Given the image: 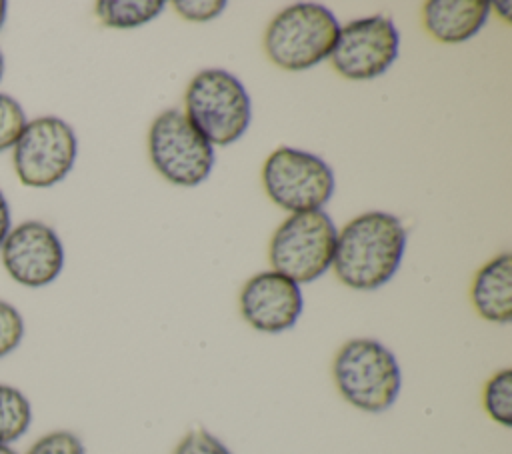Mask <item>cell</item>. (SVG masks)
<instances>
[{"label":"cell","instance_id":"e0dca14e","mask_svg":"<svg viewBox=\"0 0 512 454\" xmlns=\"http://www.w3.org/2000/svg\"><path fill=\"white\" fill-rule=\"evenodd\" d=\"M26 124L22 106L8 94L0 92V152L14 146Z\"/></svg>","mask_w":512,"mask_h":454},{"label":"cell","instance_id":"52a82bcc","mask_svg":"<svg viewBox=\"0 0 512 454\" xmlns=\"http://www.w3.org/2000/svg\"><path fill=\"white\" fill-rule=\"evenodd\" d=\"M262 184L268 198L292 212L322 210L334 192V172L316 154L280 146L262 166Z\"/></svg>","mask_w":512,"mask_h":454},{"label":"cell","instance_id":"d6986e66","mask_svg":"<svg viewBox=\"0 0 512 454\" xmlns=\"http://www.w3.org/2000/svg\"><path fill=\"white\" fill-rule=\"evenodd\" d=\"M172 454H232L224 442L204 428H194L186 432L176 444Z\"/></svg>","mask_w":512,"mask_h":454},{"label":"cell","instance_id":"ba28073f","mask_svg":"<svg viewBox=\"0 0 512 454\" xmlns=\"http://www.w3.org/2000/svg\"><path fill=\"white\" fill-rule=\"evenodd\" d=\"M76 134L56 116H40L24 124L12 146V164L18 180L30 188H48L60 182L76 160Z\"/></svg>","mask_w":512,"mask_h":454},{"label":"cell","instance_id":"4fadbf2b","mask_svg":"<svg viewBox=\"0 0 512 454\" xmlns=\"http://www.w3.org/2000/svg\"><path fill=\"white\" fill-rule=\"evenodd\" d=\"M474 310L488 322L508 324L512 320V256L502 252L486 262L474 276L470 288Z\"/></svg>","mask_w":512,"mask_h":454},{"label":"cell","instance_id":"5b68a950","mask_svg":"<svg viewBox=\"0 0 512 454\" xmlns=\"http://www.w3.org/2000/svg\"><path fill=\"white\" fill-rule=\"evenodd\" d=\"M336 234L324 210L292 214L272 234L268 250L272 270L298 286L314 282L332 264Z\"/></svg>","mask_w":512,"mask_h":454},{"label":"cell","instance_id":"8992f818","mask_svg":"<svg viewBox=\"0 0 512 454\" xmlns=\"http://www.w3.org/2000/svg\"><path fill=\"white\" fill-rule=\"evenodd\" d=\"M154 168L174 186H198L214 166V146L178 108L160 112L148 132Z\"/></svg>","mask_w":512,"mask_h":454},{"label":"cell","instance_id":"ac0fdd59","mask_svg":"<svg viewBox=\"0 0 512 454\" xmlns=\"http://www.w3.org/2000/svg\"><path fill=\"white\" fill-rule=\"evenodd\" d=\"M26 454H86L82 440L68 430H54L40 436Z\"/></svg>","mask_w":512,"mask_h":454},{"label":"cell","instance_id":"cb8c5ba5","mask_svg":"<svg viewBox=\"0 0 512 454\" xmlns=\"http://www.w3.org/2000/svg\"><path fill=\"white\" fill-rule=\"evenodd\" d=\"M6 12H8V4L4 0H0V28H2L4 20H6Z\"/></svg>","mask_w":512,"mask_h":454},{"label":"cell","instance_id":"d4e9b609","mask_svg":"<svg viewBox=\"0 0 512 454\" xmlns=\"http://www.w3.org/2000/svg\"><path fill=\"white\" fill-rule=\"evenodd\" d=\"M0 454H16L14 450H10L8 446H0Z\"/></svg>","mask_w":512,"mask_h":454},{"label":"cell","instance_id":"484cf974","mask_svg":"<svg viewBox=\"0 0 512 454\" xmlns=\"http://www.w3.org/2000/svg\"><path fill=\"white\" fill-rule=\"evenodd\" d=\"M2 72H4V58L0 54V80H2Z\"/></svg>","mask_w":512,"mask_h":454},{"label":"cell","instance_id":"ffe728a7","mask_svg":"<svg viewBox=\"0 0 512 454\" xmlns=\"http://www.w3.org/2000/svg\"><path fill=\"white\" fill-rule=\"evenodd\" d=\"M24 336V320L20 316V312L0 300V358L10 354L22 340Z\"/></svg>","mask_w":512,"mask_h":454},{"label":"cell","instance_id":"5bb4252c","mask_svg":"<svg viewBox=\"0 0 512 454\" xmlns=\"http://www.w3.org/2000/svg\"><path fill=\"white\" fill-rule=\"evenodd\" d=\"M164 6L162 0H100L94 12L108 28H138L154 20Z\"/></svg>","mask_w":512,"mask_h":454},{"label":"cell","instance_id":"30bf717a","mask_svg":"<svg viewBox=\"0 0 512 454\" xmlns=\"http://www.w3.org/2000/svg\"><path fill=\"white\" fill-rule=\"evenodd\" d=\"M0 252L10 278L30 288L54 282L64 266V248L58 234L38 220H26L12 228Z\"/></svg>","mask_w":512,"mask_h":454},{"label":"cell","instance_id":"8fae6325","mask_svg":"<svg viewBox=\"0 0 512 454\" xmlns=\"http://www.w3.org/2000/svg\"><path fill=\"white\" fill-rule=\"evenodd\" d=\"M304 308L300 286L274 272H260L246 280L240 290V314L258 332L280 334L290 330Z\"/></svg>","mask_w":512,"mask_h":454},{"label":"cell","instance_id":"7c38bea8","mask_svg":"<svg viewBox=\"0 0 512 454\" xmlns=\"http://www.w3.org/2000/svg\"><path fill=\"white\" fill-rule=\"evenodd\" d=\"M490 14L486 0H430L422 6L426 32L444 44H460L480 32Z\"/></svg>","mask_w":512,"mask_h":454},{"label":"cell","instance_id":"7a4b0ae2","mask_svg":"<svg viewBox=\"0 0 512 454\" xmlns=\"http://www.w3.org/2000/svg\"><path fill=\"white\" fill-rule=\"evenodd\" d=\"M332 378L348 404L370 414L388 410L402 388L396 356L374 338L344 342L334 356Z\"/></svg>","mask_w":512,"mask_h":454},{"label":"cell","instance_id":"603a6c76","mask_svg":"<svg viewBox=\"0 0 512 454\" xmlns=\"http://www.w3.org/2000/svg\"><path fill=\"white\" fill-rule=\"evenodd\" d=\"M496 8L498 10V14L502 16V20H510V8H512V2H494V4H490V8Z\"/></svg>","mask_w":512,"mask_h":454},{"label":"cell","instance_id":"6da1fadb","mask_svg":"<svg viewBox=\"0 0 512 454\" xmlns=\"http://www.w3.org/2000/svg\"><path fill=\"white\" fill-rule=\"evenodd\" d=\"M406 248V228L388 212H364L338 234L332 256L336 278L354 290H376L398 270Z\"/></svg>","mask_w":512,"mask_h":454},{"label":"cell","instance_id":"2e32d148","mask_svg":"<svg viewBox=\"0 0 512 454\" xmlns=\"http://www.w3.org/2000/svg\"><path fill=\"white\" fill-rule=\"evenodd\" d=\"M482 406L486 414L500 426H512V370L504 368L492 374L482 390Z\"/></svg>","mask_w":512,"mask_h":454},{"label":"cell","instance_id":"3957f363","mask_svg":"<svg viewBox=\"0 0 512 454\" xmlns=\"http://www.w3.org/2000/svg\"><path fill=\"white\" fill-rule=\"evenodd\" d=\"M340 24L322 4L298 2L280 10L264 34L266 56L282 70L300 72L326 60Z\"/></svg>","mask_w":512,"mask_h":454},{"label":"cell","instance_id":"9c48e42d","mask_svg":"<svg viewBox=\"0 0 512 454\" xmlns=\"http://www.w3.org/2000/svg\"><path fill=\"white\" fill-rule=\"evenodd\" d=\"M398 48L400 36L394 22L376 14L340 26L328 58L342 78L372 80L392 66Z\"/></svg>","mask_w":512,"mask_h":454},{"label":"cell","instance_id":"277c9868","mask_svg":"<svg viewBox=\"0 0 512 454\" xmlns=\"http://www.w3.org/2000/svg\"><path fill=\"white\" fill-rule=\"evenodd\" d=\"M186 118L214 146L236 142L250 124V96L244 84L222 68L200 70L184 94Z\"/></svg>","mask_w":512,"mask_h":454},{"label":"cell","instance_id":"7402d4cb","mask_svg":"<svg viewBox=\"0 0 512 454\" xmlns=\"http://www.w3.org/2000/svg\"><path fill=\"white\" fill-rule=\"evenodd\" d=\"M10 232V206L4 198V194L0 192V246L4 242V238L8 236Z\"/></svg>","mask_w":512,"mask_h":454},{"label":"cell","instance_id":"44dd1931","mask_svg":"<svg viewBox=\"0 0 512 454\" xmlns=\"http://www.w3.org/2000/svg\"><path fill=\"white\" fill-rule=\"evenodd\" d=\"M172 8L190 22H208L216 18L224 8V0H176Z\"/></svg>","mask_w":512,"mask_h":454},{"label":"cell","instance_id":"9a60e30c","mask_svg":"<svg viewBox=\"0 0 512 454\" xmlns=\"http://www.w3.org/2000/svg\"><path fill=\"white\" fill-rule=\"evenodd\" d=\"M32 408L28 398L14 386L0 384V446L18 440L30 426Z\"/></svg>","mask_w":512,"mask_h":454}]
</instances>
